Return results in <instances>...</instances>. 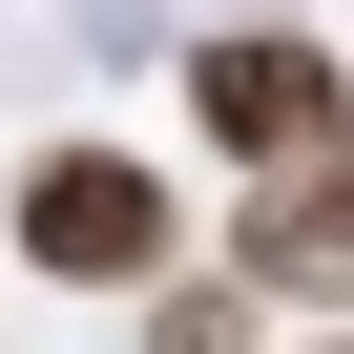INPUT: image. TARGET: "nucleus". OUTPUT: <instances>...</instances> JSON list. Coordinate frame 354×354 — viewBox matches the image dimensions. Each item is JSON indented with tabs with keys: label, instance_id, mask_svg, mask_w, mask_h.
I'll return each mask as SVG.
<instances>
[{
	"label": "nucleus",
	"instance_id": "1",
	"mask_svg": "<svg viewBox=\"0 0 354 354\" xmlns=\"http://www.w3.org/2000/svg\"><path fill=\"white\" fill-rule=\"evenodd\" d=\"M0 230H21L42 292H125V313H146L167 271H209V250H188V188H167L146 146H42L21 188H0Z\"/></svg>",
	"mask_w": 354,
	"mask_h": 354
},
{
	"label": "nucleus",
	"instance_id": "2",
	"mask_svg": "<svg viewBox=\"0 0 354 354\" xmlns=\"http://www.w3.org/2000/svg\"><path fill=\"white\" fill-rule=\"evenodd\" d=\"M188 125L250 167V188H292V167L354 146V63H333L313 21H230V42H188Z\"/></svg>",
	"mask_w": 354,
	"mask_h": 354
},
{
	"label": "nucleus",
	"instance_id": "3",
	"mask_svg": "<svg viewBox=\"0 0 354 354\" xmlns=\"http://www.w3.org/2000/svg\"><path fill=\"white\" fill-rule=\"evenodd\" d=\"M230 271H250L271 313H313V333H354V146H333V167H292V188H250V209H230Z\"/></svg>",
	"mask_w": 354,
	"mask_h": 354
},
{
	"label": "nucleus",
	"instance_id": "4",
	"mask_svg": "<svg viewBox=\"0 0 354 354\" xmlns=\"http://www.w3.org/2000/svg\"><path fill=\"white\" fill-rule=\"evenodd\" d=\"M146 354H271V292H250L230 250H209V271H167V292H146Z\"/></svg>",
	"mask_w": 354,
	"mask_h": 354
},
{
	"label": "nucleus",
	"instance_id": "5",
	"mask_svg": "<svg viewBox=\"0 0 354 354\" xmlns=\"http://www.w3.org/2000/svg\"><path fill=\"white\" fill-rule=\"evenodd\" d=\"M313 354H354V333H313Z\"/></svg>",
	"mask_w": 354,
	"mask_h": 354
}]
</instances>
